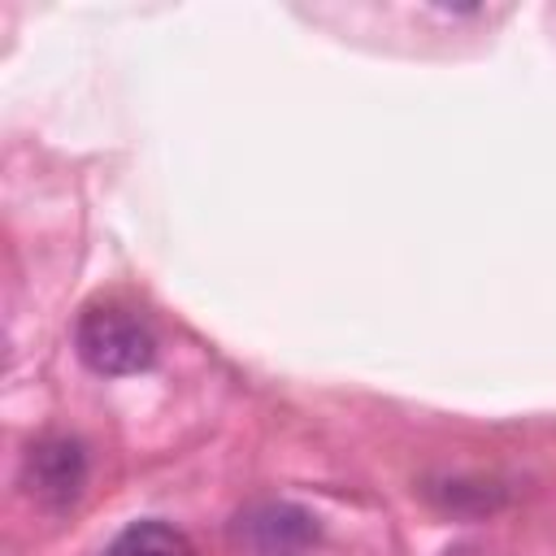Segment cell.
Listing matches in <instances>:
<instances>
[{"mask_svg": "<svg viewBox=\"0 0 556 556\" xmlns=\"http://www.w3.org/2000/svg\"><path fill=\"white\" fill-rule=\"evenodd\" d=\"M74 348H78L83 365L104 378L143 374L156 361L152 326L122 304H91L74 326Z\"/></svg>", "mask_w": 556, "mask_h": 556, "instance_id": "obj_1", "label": "cell"}, {"mask_svg": "<svg viewBox=\"0 0 556 556\" xmlns=\"http://www.w3.org/2000/svg\"><path fill=\"white\" fill-rule=\"evenodd\" d=\"M235 534L252 556H304L317 543V521L295 504L269 500L239 513Z\"/></svg>", "mask_w": 556, "mask_h": 556, "instance_id": "obj_2", "label": "cell"}, {"mask_svg": "<svg viewBox=\"0 0 556 556\" xmlns=\"http://www.w3.org/2000/svg\"><path fill=\"white\" fill-rule=\"evenodd\" d=\"M83 482H87V456H83V447L74 439L48 434V439L30 443V452H26V486H30V495H39L43 504L65 508V504L78 500Z\"/></svg>", "mask_w": 556, "mask_h": 556, "instance_id": "obj_3", "label": "cell"}, {"mask_svg": "<svg viewBox=\"0 0 556 556\" xmlns=\"http://www.w3.org/2000/svg\"><path fill=\"white\" fill-rule=\"evenodd\" d=\"M100 556H195V552L178 526L148 517V521H130L122 534H113V543Z\"/></svg>", "mask_w": 556, "mask_h": 556, "instance_id": "obj_4", "label": "cell"}]
</instances>
